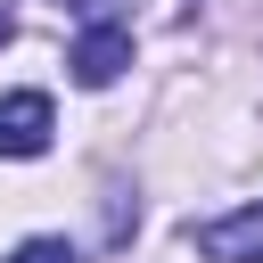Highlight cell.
I'll return each mask as SVG.
<instances>
[{"label": "cell", "instance_id": "1", "mask_svg": "<svg viewBox=\"0 0 263 263\" xmlns=\"http://www.w3.org/2000/svg\"><path fill=\"white\" fill-rule=\"evenodd\" d=\"M66 66H74V82H82V90H107V82L132 66V33H123V25H90V33L66 49Z\"/></svg>", "mask_w": 263, "mask_h": 263}, {"label": "cell", "instance_id": "2", "mask_svg": "<svg viewBox=\"0 0 263 263\" xmlns=\"http://www.w3.org/2000/svg\"><path fill=\"white\" fill-rule=\"evenodd\" d=\"M189 238H197V255H205V263H263V205L222 214V222H197Z\"/></svg>", "mask_w": 263, "mask_h": 263}, {"label": "cell", "instance_id": "3", "mask_svg": "<svg viewBox=\"0 0 263 263\" xmlns=\"http://www.w3.org/2000/svg\"><path fill=\"white\" fill-rule=\"evenodd\" d=\"M49 123H58V115H49L41 90H8V99H0V156H41V148H49Z\"/></svg>", "mask_w": 263, "mask_h": 263}, {"label": "cell", "instance_id": "4", "mask_svg": "<svg viewBox=\"0 0 263 263\" xmlns=\"http://www.w3.org/2000/svg\"><path fill=\"white\" fill-rule=\"evenodd\" d=\"M8 263H74V247H66V238H25Z\"/></svg>", "mask_w": 263, "mask_h": 263}, {"label": "cell", "instance_id": "5", "mask_svg": "<svg viewBox=\"0 0 263 263\" xmlns=\"http://www.w3.org/2000/svg\"><path fill=\"white\" fill-rule=\"evenodd\" d=\"M8 33H16V25H8V8H0V49H8Z\"/></svg>", "mask_w": 263, "mask_h": 263}]
</instances>
